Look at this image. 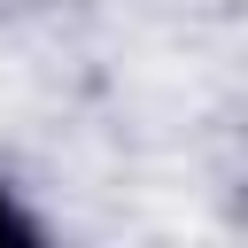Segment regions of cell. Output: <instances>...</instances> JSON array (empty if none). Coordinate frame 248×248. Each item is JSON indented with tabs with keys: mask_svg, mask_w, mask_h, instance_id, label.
<instances>
[{
	"mask_svg": "<svg viewBox=\"0 0 248 248\" xmlns=\"http://www.w3.org/2000/svg\"><path fill=\"white\" fill-rule=\"evenodd\" d=\"M0 248H31V225L16 217V202L0 194Z\"/></svg>",
	"mask_w": 248,
	"mask_h": 248,
	"instance_id": "1",
	"label": "cell"
}]
</instances>
